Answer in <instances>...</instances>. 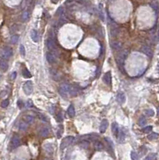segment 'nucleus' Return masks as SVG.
Instances as JSON below:
<instances>
[{
  "instance_id": "nucleus-1",
  "label": "nucleus",
  "mask_w": 159,
  "mask_h": 160,
  "mask_svg": "<svg viewBox=\"0 0 159 160\" xmlns=\"http://www.w3.org/2000/svg\"><path fill=\"white\" fill-rule=\"evenodd\" d=\"M70 87H71V85L68 84V83L62 84L61 86L59 87V95H61L62 97H63V98L67 97L68 95H70Z\"/></svg>"
},
{
  "instance_id": "nucleus-2",
  "label": "nucleus",
  "mask_w": 159,
  "mask_h": 160,
  "mask_svg": "<svg viewBox=\"0 0 159 160\" xmlns=\"http://www.w3.org/2000/svg\"><path fill=\"white\" fill-rule=\"evenodd\" d=\"M12 55H13V50L10 46H5L0 51V56L4 60L9 59Z\"/></svg>"
},
{
  "instance_id": "nucleus-3",
  "label": "nucleus",
  "mask_w": 159,
  "mask_h": 160,
  "mask_svg": "<svg viewBox=\"0 0 159 160\" xmlns=\"http://www.w3.org/2000/svg\"><path fill=\"white\" fill-rule=\"evenodd\" d=\"M128 54H129V51L127 50H124V51H122L119 53L118 56H117L116 59V61L117 64H118V67H122V66L124 65V62L126 59Z\"/></svg>"
},
{
  "instance_id": "nucleus-4",
  "label": "nucleus",
  "mask_w": 159,
  "mask_h": 160,
  "mask_svg": "<svg viewBox=\"0 0 159 160\" xmlns=\"http://www.w3.org/2000/svg\"><path fill=\"white\" fill-rule=\"evenodd\" d=\"M74 140H75V138H74L73 136H67V137L64 138L61 142V145H60V148H61L62 150L67 148L68 146H70L71 143L73 142Z\"/></svg>"
},
{
  "instance_id": "nucleus-5",
  "label": "nucleus",
  "mask_w": 159,
  "mask_h": 160,
  "mask_svg": "<svg viewBox=\"0 0 159 160\" xmlns=\"http://www.w3.org/2000/svg\"><path fill=\"white\" fill-rule=\"evenodd\" d=\"M99 136L97 134H85V135L80 137V139L83 140V142H90V141H95L97 140Z\"/></svg>"
},
{
  "instance_id": "nucleus-6",
  "label": "nucleus",
  "mask_w": 159,
  "mask_h": 160,
  "mask_svg": "<svg viewBox=\"0 0 159 160\" xmlns=\"http://www.w3.org/2000/svg\"><path fill=\"white\" fill-rule=\"evenodd\" d=\"M23 91L26 95H30L33 91V83L31 81H27L23 87Z\"/></svg>"
},
{
  "instance_id": "nucleus-7",
  "label": "nucleus",
  "mask_w": 159,
  "mask_h": 160,
  "mask_svg": "<svg viewBox=\"0 0 159 160\" xmlns=\"http://www.w3.org/2000/svg\"><path fill=\"white\" fill-rule=\"evenodd\" d=\"M20 143H21V141H20V139H19L18 136H17V135L13 136L11 140H10V147H11V149L17 148L18 147H19Z\"/></svg>"
},
{
  "instance_id": "nucleus-8",
  "label": "nucleus",
  "mask_w": 159,
  "mask_h": 160,
  "mask_svg": "<svg viewBox=\"0 0 159 160\" xmlns=\"http://www.w3.org/2000/svg\"><path fill=\"white\" fill-rule=\"evenodd\" d=\"M141 51L142 53H144L146 55H147L148 57H152L153 56V51L152 49L149 47L147 46H143L141 48Z\"/></svg>"
},
{
  "instance_id": "nucleus-9",
  "label": "nucleus",
  "mask_w": 159,
  "mask_h": 160,
  "mask_svg": "<svg viewBox=\"0 0 159 160\" xmlns=\"http://www.w3.org/2000/svg\"><path fill=\"white\" fill-rule=\"evenodd\" d=\"M46 46H47V48L50 50V51H54V50H55L56 48V43L52 38H49L48 39L46 40Z\"/></svg>"
},
{
  "instance_id": "nucleus-10",
  "label": "nucleus",
  "mask_w": 159,
  "mask_h": 160,
  "mask_svg": "<svg viewBox=\"0 0 159 160\" xmlns=\"http://www.w3.org/2000/svg\"><path fill=\"white\" fill-rule=\"evenodd\" d=\"M49 134H50V129L48 127H42L38 131V134L42 138L48 137Z\"/></svg>"
},
{
  "instance_id": "nucleus-11",
  "label": "nucleus",
  "mask_w": 159,
  "mask_h": 160,
  "mask_svg": "<svg viewBox=\"0 0 159 160\" xmlns=\"http://www.w3.org/2000/svg\"><path fill=\"white\" fill-rule=\"evenodd\" d=\"M108 127V120L107 119H103L102 121V123L100 124V128H99V131H100V133H105L106 129Z\"/></svg>"
},
{
  "instance_id": "nucleus-12",
  "label": "nucleus",
  "mask_w": 159,
  "mask_h": 160,
  "mask_svg": "<svg viewBox=\"0 0 159 160\" xmlns=\"http://www.w3.org/2000/svg\"><path fill=\"white\" fill-rule=\"evenodd\" d=\"M117 136H118V142L119 143H123L125 142V140H126V133H125V131H124V129H121L119 131V132H118V134H117Z\"/></svg>"
},
{
  "instance_id": "nucleus-13",
  "label": "nucleus",
  "mask_w": 159,
  "mask_h": 160,
  "mask_svg": "<svg viewBox=\"0 0 159 160\" xmlns=\"http://www.w3.org/2000/svg\"><path fill=\"white\" fill-rule=\"evenodd\" d=\"M46 60H47V62L50 63V64H52V63H54L55 62L56 55L52 53V52H48V53L46 54Z\"/></svg>"
},
{
  "instance_id": "nucleus-14",
  "label": "nucleus",
  "mask_w": 159,
  "mask_h": 160,
  "mask_svg": "<svg viewBox=\"0 0 159 160\" xmlns=\"http://www.w3.org/2000/svg\"><path fill=\"white\" fill-rule=\"evenodd\" d=\"M103 82H105L106 84L110 85V83H111V73H110V71H108V72H106L105 74H104Z\"/></svg>"
},
{
  "instance_id": "nucleus-15",
  "label": "nucleus",
  "mask_w": 159,
  "mask_h": 160,
  "mask_svg": "<svg viewBox=\"0 0 159 160\" xmlns=\"http://www.w3.org/2000/svg\"><path fill=\"white\" fill-rule=\"evenodd\" d=\"M31 38L33 42H34V43L38 42V40H39V36H38V31L36 30H32L31 31Z\"/></svg>"
},
{
  "instance_id": "nucleus-16",
  "label": "nucleus",
  "mask_w": 159,
  "mask_h": 160,
  "mask_svg": "<svg viewBox=\"0 0 159 160\" xmlns=\"http://www.w3.org/2000/svg\"><path fill=\"white\" fill-rule=\"evenodd\" d=\"M122 43L117 42V41H114V42H113L111 43V48L114 50V51H119L122 50Z\"/></svg>"
},
{
  "instance_id": "nucleus-17",
  "label": "nucleus",
  "mask_w": 159,
  "mask_h": 160,
  "mask_svg": "<svg viewBox=\"0 0 159 160\" xmlns=\"http://www.w3.org/2000/svg\"><path fill=\"white\" fill-rule=\"evenodd\" d=\"M111 131L113 132V134L117 137V134H118V132H119V126L117 125V123H112V126H111Z\"/></svg>"
},
{
  "instance_id": "nucleus-18",
  "label": "nucleus",
  "mask_w": 159,
  "mask_h": 160,
  "mask_svg": "<svg viewBox=\"0 0 159 160\" xmlns=\"http://www.w3.org/2000/svg\"><path fill=\"white\" fill-rule=\"evenodd\" d=\"M117 101L120 104H123L126 102V95L124 93H118L117 95Z\"/></svg>"
},
{
  "instance_id": "nucleus-19",
  "label": "nucleus",
  "mask_w": 159,
  "mask_h": 160,
  "mask_svg": "<svg viewBox=\"0 0 159 160\" xmlns=\"http://www.w3.org/2000/svg\"><path fill=\"white\" fill-rule=\"evenodd\" d=\"M34 121V118L31 116V115H26L23 117V122L26 123V124H32Z\"/></svg>"
},
{
  "instance_id": "nucleus-20",
  "label": "nucleus",
  "mask_w": 159,
  "mask_h": 160,
  "mask_svg": "<svg viewBox=\"0 0 159 160\" xmlns=\"http://www.w3.org/2000/svg\"><path fill=\"white\" fill-rule=\"evenodd\" d=\"M67 114L69 115V116L71 118L75 116V107H74L73 105H70L69 107H68Z\"/></svg>"
},
{
  "instance_id": "nucleus-21",
  "label": "nucleus",
  "mask_w": 159,
  "mask_h": 160,
  "mask_svg": "<svg viewBox=\"0 0 159 160\" xmlns=\"http://www.w3.org/2000/svg\"><path fill=\"white\" fill-rule=\"evenodd\" d=\"M0 69L3 71H7L8 69V63L6 60L1 59L0 60Z\"/></svg>"
},
{
  "instance_id": "nucleus-22",
  "label": "nucleus",
  "mask_w": 159,
  "mask_h": 160,
  "mask_svg": "<svg viewBox=\"0 0 159 160\" xmlns=\"http://www.w3.org/2000/svg\"><path fill=\"white\" fill-rule=\"evenodd\" d=\"M30 18V12L28 10H25L23 11V13L22 14V16H21V19L23 22H27L28 19Z\"/></svg>"
},
{
  "instance_id": "nucleus-23",
  "label": "nucleus",
  "mask_w": 159,
  "mask_h": 160,
  "mask_svg": "<svg viewBox=\"0 0 159 160\" xmlns=\"http://www.w3.org/2000/svg\"><path fill=\"white\" fill-rule=\"evenodd\" d=\"M94 148L96 151H102L104 149V145L102 144V142H101L100 141H96L94 142Z\"/></svg>"
},
{
  "instance_id": "nucleus-24",
  "label": "nucleus",
  "mask_w": 159,
  "mask_h": 160,
  "mask_svg": "<svg viewBox=\"0 0 159 160\" xmlns=\"http://www.w3.org/2000/svg\"><path fill=\"white\" fill-rule=\"evenodd\" d=\"M23 76L26 79H31L32 77L31 74L30 73V71L26 68H24L23 70Z\"/></svg>"
},
{
  "instance_id": "nucleus-25",
  "label": "nucleus",
  "mask_w": 159,
  "mask_h": 160,
  "mask_svg": "<svg viewBox=\"0 0 159 160\" xmlns=\"http://www.w3.org/2000/svg\"><path fill=\"white\" fill-rule=\"evenodd\" d=\"M19 130L22 131H26L27 128H28V124H26V123L24 122H21L20 123H19Z\"/></svg>"
},
{
  "instance_id": "nucleus-26",
  "label": "nucleus",
  "mask_w": 159,
  "mask_h": 160,
  "mask_svg": "<svg viewBox=\"0 0 159 160\" xmlns=\"http://www.w3.org/2000/svg\"><path fill=\"white\" fill-rule=\"evenodd\" d=\"M158 138V134H157V133H155V132H153V133H150V134H148V136H147V139H149V140H155V139H157Z\"/></svg>"
},
{
  "instance_id": "nucleus-27",
  "label": "nucleus",
  "mask_w": 159,
  "mask_h": 160,
  "mask_svg": "<svg viewBox=\"0 0 159 160\" xmlns=\"http://www.w3.org/2000/svg\"><path fill=\"white\" fill-rule=\"evenodd\" d=\"M44 149L47 153H52L53 152V147H52V145L50 144V143H47V144H46L44 146Z\"/></svg>"
},
{
  "instance_id": "nucleus-28",
  "label": "nucleus",
  "mask_w": 159,
  "mask_h": 160,
  "mask_svg": "<svg viewBox=\"0 0 159 160\" xmlns=\"http://www.w3.org/2000/svg\"><path fill=\"white\" fill-rule=\"evenodd\" d=\"M156 159H157V154L154 153H151L148 154L144 160H156Z\"/></svg>"
},
{
  "instance_id": "nucleus-29",
  "label": "nucleus",
  "mask_w": 159,
  "mask_h": 160,
  "mask_svg": "<svg viewBox=\"0 0 159 160\" xmlns=\"http://www.w3.org/2000/svg\"><path fill=\"white\" fill-rule=\"evenodd\" d=\"M18 38H19V36L18 35H13V36H11V38H10V43H12V44H15V43H18Z\"/></svg>"
},
{
  "instance_id": "nucleus-30",
  "label": "nucleus",
  "mask_w": 159,
  "mask_h": 160,
  "mask_svg": "<svg viewBox=\"0 0 159 160\" xmlns=\"http://www.w3.org/2000/svg\"><path fill=\"white\" fill-rule=\"evenodd\" d=\"M150 6H151V7L153 8V10H155V12H156V13H158V10H159V7H158V2H151V3H150Z\"/></svg>"
},
{
  "instance_id": "nucleus-31",
  "label": "nucleus",
  "mask_w": 159,
  "mask_h": 160,
  "mask_svg": "<svg viewBox=\"0 0 159 160\" xmlns=\"http://www.w3.org/2000/svg\"><path fill=\"white\" fill-rule=\"evenodd\" d=\"M119 33V30L117 27H114L113 29H111V36L112 37H116Z\"/></svg>"
},
{
  "instance_id": "nucleus-32",
  "label": "nucleus",
  "mask_w": 159,
  "mask_h": 160,
  "mask_svg": "<svg viewBox=\"0 0 159 160\" xmlns=\"http://www.w3.org/2000/svg\"><path fill=\"white\" fill-rule=\"evenodd\" d=\"M146 118H145L144 116H142L140 118H139V120H138V125L141 126H143L146 125Z\"/></svg>"
},
{
  "instance_id": "nucleus-33",
  "label": "nucleus",
  "mask_w": 159,
  "mask_h": 160,
  "mask_svg": "<svg viewBox=\"0 0 159 160\" xmlns=\"http://www.w3.org/2000/svg\"><path fill=\"white\" fill-rule=\"evenodd\" d=\"M145 114H146L147 116L152 117V116L154 115V111H153L152 109H147V110L145 111Z\"/></svg>"
},
{
  "instance_id": "nucleus-34",
  "label": "nucleus",
  "mask_w": 159,
  "mask_h": 160,
  "mask_svg": "<svg viewBox=\"0 0 159 160\" xmlns=\"http://www.w3.org/2000/svg\"><path fill=\"white\" fill-rule=\"evenodd\" d=\"M55 118H56V120H57L58 123L62 122V119H63V118H62V113H61V112H59V113H58L57 115H56V117H55Z\"/></svg>"
},
{
  "instance_id": "nucleus-35",
  "label": "nucleus",
  "mask_w": 159,
  "mask_h": 160,
  "mask_svg": "<svg viewBox=\"0 0 159 160\" xmlns=\"http://www.w3.org/2000/svg\"><path fill=\"white\" fill-rule=\"evenodd\" d=\"M152 128H153L152 126H146V127L142 128V131H143L144 133L148 134L152 131Z\"/></svg>"
},
{
  "instance_id": "nucleus-36",
  "label": "nucleus",
  "mask_w": 159,
  "mask_h": 160,
  "mask_svg": "<svg viewBox=\"0 0 159 160\" xmlns=\"http://www.w3.org/2000/svg\"><path fill=\"white\" fill-rule=\"evenodd\" d=\"M130 158L132 160H138V154L136 152H134V151H131Z\"/></svg>"
},
{
  "instance_id": "nucleus-37",
  "label": "nucleus",
  "mask_w": 159,
  "mask_h": 160,
  "mask_svg": "<svg viewBox=\"0 0 159 160\" xmlns=\"http://www.w3.org/2000/svg\"><path fill=\"white\" fill-rule=\"evenodd\" d=\"M19 51H20V54L22 56H25L26 54V51H25V47H24L23 45H20L19 46Z\"/></svg>"
},
{
  "instance_id": "nucleus-38",
  "label": "nucleus",
  "mask_w": 159,
  "mask_h": 160,
  "mask_svg": "<svg viewBox=\"0 0 159 160\" xmlns=\"http://www.w3.org/2000/svg\"><path fill=\"white\" fill-rule=\"evenodd\" d=\"M38 118H40V120H42V122H48V118L46 116V115H42V114H38Z\"/></svg>"
},
{
  "instance_id": "nucleus-39",
  "label": "nucleus",
  "mask_w": 159,
  "mask_h": 160,
  "mask_svg": "<svg viewBox=\"0 0 159 160\" xmlns=\"http://www.w3.org/2000/svg\"><path fill=\"white\" fill-rule=\"evenodd\" d=\"M8 105H9V100L8 99H4L1 103V107L2 108H6V107H8Z\"/></svg>"
},
{
  "instance_id": "nucleus-40",
  "label": "nucleus",
  "mask_w": 159,
  "mask_h": 160,
  "mask_svg": "<svg viewBox=\"0 0 159 160\" xmlns=\"http://www.w3.org/2000/svg\"><path fill=\"white\" fill-rule=\"evenodd\" d=\"M105 140H106V142L109 144V147L113 149V148H114V143H113V141H111V139H109V138H105Z\"/></svg>"
},
{
  "instance_id": "nucleus-41",
  "label": "nucleus",
  "mask_w": 159,
  "mask_h": 160,
  "mask_svg": "<svg viewBox=\"0 0 159 160\" xmlns=\"http://www.w3.org/2000/svg\"><path fill=\"white\" fill-rule=\"evenodd\" d=\"M62 131H63V129H62V127H60L59 129V131H58V132H57V134H58V138H61V135H62Z\"/></svg>"
},
{
  "instance_id": "nucleus-42",
  "label": "nucleus",
  "mask_w": 159,
  "mask_h": 160,
  "mask_svg": "<svg viewBox=\"0 0 159 160\" xmlns=\"http://www.w3.org/2000/svg\"><path fill=\"white\" fill-rule=\"evenodd\" d=\"M17 104H18V108L19 109H22L23 107V106H24V104H23V103L22 101H18V103H17Z\"/></svg>"
},
{
  "instance_id": "nucleus-43",
  "label": "nucleus",
  "mask_w": 159,
  "mask_h": 160,
  "mask_svg": "<svg viewBox=\"0 0 159 160\" xmlns=\"http://www.w3.org/2000/svg\"><path fill=\"white\" fill-rule=\"evenodd\" d=\"M16 77H17V73L16 72H13L11 74H10V79L11 80H15Z\"/></svg>"
},
{
  "instance_id": "nucleus-44",
  "label": "nucleus",
  "mask_w": 159,
  "mask_h": 160,
  "mask_svg": "<svg viewBox=\"0 0 159 160\" xmlns=\"http://www.w3.org/2000/svg\"><path fill=\"white\" fill-rule=\"evenodd\" d=\"M81 147H83V148H87L89 147V144L87 143V142H83V143H82V144H80Z\"/></svg>"
},
{
  "instance_id": "nucleus-45",
  "label": "nucleus",
  "mask_w": 159,
  "mask_h": 160,
  "mask_svg": "<svg viewBox=\"0 0 159 160\" xmlns=\"http://www.w3.org/2000/svg\"><path fill=\"white\" fill-rule=\"evenodd\" d=\"M33 106V104H32V102L30 100V101H28V103H27V107H32Z\"/></svg>"
},
{
  "instance_id": "nucleus-46",
  "label": "nucleus",
  "mask_w": 159,
  "mask_h": 160,
  "mask_svg": "<svg viewBox=\"0 0 159 160\" xmlns=\"http://www.w3.org/2000/svg\"><path fill=\"white\" fill-rule=\"evenodd\" d=\"M103 51H104V50H103V46H102V45H101V54H100V55H102V54H103V52H104Z\"/></svg>"
},
{
  "instance_id": "nucleus-47",
  "label": "nucleus",
  "mask_w": 159,
  "mask_h": 160,
  "mask_svg": "<svg viewBox=\"0 0 159 160\" xmlns=\"http://www.w3.org/2000/svg\"><path fill=\"white\" fill-rule=\"evenodd\" d=\"M158 41H159V29H158Z\"/></svg>"
},
{
  "instance_id": "nucleus-48",
  "label": "nucleus",
  "mask_w": 159,
  "mask_h": 160,
  "mask_svg": "<svg viewBox=\"0 0 159 160\" xmlns=\"http://www.w3.org/2000/svg\"><path fill=\"white\" fill-rule=\"evenodd\" d=\"M15 160H24V159H15Z\"/></svg>"
},
{
  "instance_id": "nucleus-49",
  "label": "nucleus",
  "mask_w": 159,
  "mask_h": 160,
  "mask_svg": "<svg viewBox=\"0 0 159 160\" xmlns=\"http://www.w3.org/2000/svg\"><path fill=\"white\" fill-rule=\"evenodd\" d=\"M158 115H159V107H158Z\"/></svg>"
},
{
  "instance_id": "nucleus-50",
  "label": "nucleus",
  "mask_w": 159,
  "mask_h": 160,
  "mask_svg": "<svg viewBox=\"0 0 159 160\" xmlns=\"http://www.w3.org/2000/svg\"><path fill=\"white\" fill-rule=\"evenodd\" d=\"M158 67L159 68V62H158Z\"/></svg>"
}]
</instances>
